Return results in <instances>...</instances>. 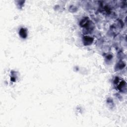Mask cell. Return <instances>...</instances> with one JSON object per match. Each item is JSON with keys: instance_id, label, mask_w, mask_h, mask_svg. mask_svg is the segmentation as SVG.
I'll return each instance as SVG.
<instances>
[{"instance_id": "cell-1", "label": "cell", "mask_w": 127, "mask_h": 127, "mask_svg": "<svg viewBox=\"0 0 127 127\" xmlns=\"http://www.w3.org/2000/svg\"><path fill=\"white\" fill-rule=\"evenodd\" d=\"M94 38L89 36H84L83 38V42L85 45H89L92 43Z\"/></svg>"}, {"instance_id": "cell-2", "label": "cell", "mask_w": 127, "mask_h": 127, "mask_svg": "<svg viewBox=\"0 0 127 127\" xmlns=\"http://www.w3.org/2000/svg\"><path fill=\"white\" fill-rule=\"evenodd\" d=\"M19 34L21 38L23 39L26 38L27 36V30L23 28H21L19 31Z\"/></svg>"}]
</instances>
